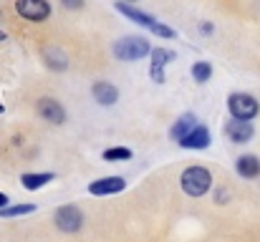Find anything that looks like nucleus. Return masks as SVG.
<instances>
[{"label": "nucleus", "instance_id": "nucleus-1", "mask_svg": "<svg viewBox=\"0 0 260 242\" xmlns=\"http://www.w3.org/2000/svg\"><path fill=\"white\" fill-rule=\"evenodd\" d=\"M179 182H182L184 194H189V197H202V194L210 189V184H212V174H210L205 166H187V169L182 171Z\"/></svg>", "mask_w": 260, "mask_h": 242}, {"label": "nucleus", "instance_id": "nucleus-2", "mask_svg": "<svg viewBox=\"0 0 260 242\" xmlns=\"http://www.w3.org/2000/svg\"><path fill=\"white\" fill-rule=\"evenodd\" d=\"M116 10H119L121 15H126L129 20H134L137 25H142V28H147V30H152V33L162 36V38H172L174 36L172 28H167V25H162L157 18H152V15H147V13H142V10L132 8L129 3H116Z\"/></svg>", "mask_w": 260, "mask_h": 242}, {"label": "nucleus", "instance_id": "nucleus-3", "mask_svg": "<svg viewBox=\"0 0 260 242\" xmlns=\"http://www.w3.org/2000/svg\"><path fill=\"white\" fill-rule=\"evenodd\" d=\"M228 109L233 114V119H240V121H250L255 119L260 111V103L250 96V93H233L228 98Z\"/></svg>", "mask_w": 260, "mask_h": 242}, {"label": "nucleus", "instance_id": "nucleus-4", "mask_svg": "<svg viewBox=\"0 0 260 242\" xmlns=\"http://www.w3.org/2000/svg\"><path fill=\"white\" fill-rule=\"evenodd\" d=\"M114 53L121 58V61H139L142 56H147L149 53V43L144 41V38H121L116 46H114Z\"/></svg>", "mask_w": 260, "mask_h": 242}, {"label": "nucleus", "instance_id": "nucleus-5", "mask_svg": "<svg viewBox=\"0 0 260 242\" xmlns=\"http://www.w3.org/2000/svg\"><path fill=\"white\" fill-rule=\"evenodd\" d=\"M15 10L18 15H23L25 20L41 23L51 15V5L46 0H15Z\"/></svg>", "mask_w": 260, "mask_h": 242}, {"label": "nucleus", "instance_id": "nucleus-6", "mask_svg": "<svg viewBox=\"0 0 260 242\" xmlns=\"http://www.w3.org/2000/svg\"><path fill=\"white\" fill-rule=\"evenodd\" d=\"M56 225H58V230H63V232H79L81 225H84V215H81L79 207L66 204V207H61V210L56 212Z\"/></svg>", "mask_w": 260, "mask_h": 242}, {"label": "nucleus", "instance_id": "nucleus-7", "mask_svg": "<svg viewBox=\"0 0 260 242\" xmlns=\"http://www.w3.org/2000/svg\"><path fill=\"white\" fill-rule=\"evenodd\" d=\"M174 61V53L167 48H154L152 51V66H149V76L154 83H165V66Z\"/></svg>", "mask_w": 260, "mask_h": 242}, {"label": "nucleus", "instance_id": "nucleus-8", "mask_svg": "<svg viewBox=\"0 0 260 242\" xmlns=\"http://www.w3.org/2000/svg\"><path fill=\"white\" fill-rule=\"evenodd\" d=\"M126 182L121 177H104V179H96L88 184V192L91 194H99V197H106V194H119L124 192Z\"/></svg>", "mask_w": 260, "mask_h": 242}, {"label": "nucleus", "instance_id": "nucleus-9", "mask_svg": "<svg viewBox=\"0 0 260 242\" xmlns=\"http://www.w3.org/2000/svg\"><path fill=\"white\" fill-rule=\"evenodd\" d=\"M225 134L230 136V142H235V144H245V142H250V136H253V124H250V121L233 119V121L225 126Z\"/></svg>", "mask_w": 260, "mask_h": 242}, {"label": "nucleus", "instance_id": "nucleus-10", "mask_svg": "<svg viewBox=\"0 0 260 242\" xmlns=\"http://www.w3.org/2000/svg\"><path fill=\"white\" fill-rule=\"evenodd\" d=\"M38 111H41V116H43L46 121H51V124H63V119H66L63 106H61L58 101H53V98H41V101H38Z\"/></svg>", "mask_w": 260, "mask_h": 242}, {"label": "nucleus", "instance_id": "nucleus-11", "mask_svg": "<svg viewBox=\"0 0 260 242\" xmlns=\"http://www.w3.org/2000/svg\"><path fill=\"white\" fill-rule=\"evenodd\" d=\"M179 144H182L184 149H207V144H210V131H207L205 126H194L189 134H184V136L179 139Z\"/></svg>", "mask_w": 260, "mask_h": 242}, {"label": "nucleus", "instance_id": "nucleus-12", "mask_svg": "<svg viewBox=\"0 0 260 242\" xmlns=\"http://www.w3.org/2000/svg\"><path fill=\"white\" fill-rule=\"evenodd\" d=\"M91 93H93V98H96L99 103H104V106H111V103H116V98H119V91H116L111 83H106V81L93 83Z\"/></svg>", "mask_w": 260, "mask_h": 242}, {"label": "nucleus", "instance_id": "nucleus-13", "mask_svg": "<svg viewBox=\"0 0 260 242\" xmlns=\"http://www.w3.org/2000/svg\"><path fill=\"white\" fill-rule=\"evenodd\" d=\"M238 174L245 177V179H255L260 174V159L253 157V154H245L238 159Z\"/></svg>", "mask_w": 260, "mask_h": 242}, {"label": "nucleus", "instance_id": "nucleus-14", "mask_svg": "<svg viewBox=\"0 0 260 242\" xmlns=\"http://www.w3.org/2000/svg\"><path fill=\"white\" fill-rule=\"evenodd\" d=\"M194 126H197V116H194V114H184V116L172 126V139L179 142V139H182L184 134H189Z\"/></svg>", "mask_w": 260, "mask_h": 242}, {"label": "nucleus", "instance_id": "nucleus-15", "mask_svg": "<svg viewBox=\"0 0 260 242\" xmlns=\"http://www.w3.org/2000/svg\"><path fill=\"white\" fill-rule=\"evenodd\" d=\"M51 179H53V174H48V171H43V174H23V177H20V182H23L25 189H41V187L48 184Z\"/></svg>", "mask_w": 260, "mask_h": 242}, {"label": "nucleus", "instance_id": "nucleus-16", "mask_svg": "<svg viewBox=\"0 0 260 242\" xmlns=\"http://www.w3.org/2000/svg\"><path fill=\"white\" fill-rule=\"evenodd\" d=\"M36 212V204H13V207H3L0 217H20V215H30Z\"/></svg>", "mask_w": 260, "mask_h": 242}, {"label": "nucleus", "instance_id": "nucleus-17", "mask_svg": "<svg viewBox=\"0 0 260 242\" xmlns=\"http://www.w3.org/2000/svg\"><path fill=\"white\" fill-rule=\"evenodd\" d=\"M192 76H194L197 83H205V81H210V76H212V66L207 61H197L192 66Z\"/></svg>", "mask_w": 260, "mask_h": 242}, {"label": "nucleus", "instance_id": "nucleus-18", "mask_svg": "<svg viewBox=\"0 0 260 242\" xmlns=\"http://www.w3.org/2000/svg\"><path fill=\"white\" fill-rule=\"evenodd\" d=\"M129 157H132V152L124 149V147H116V149H106L104 152V159L106 161H119V159H129Z\"/></svg>", "mask_w": 260, "mask_h": 242}, {"label": "nucleus", "instance_id": "nucleus-19", "mask_svg": "<svg viewBox=\"0 0 260 242\" xmlns=\"http://www.w3.org/2000/svg\"><path fill=\"white\" fill-rule=\"evenodd\" d=\"M63 5H66V8H81L84 0H63Z\"/></svg>", "mask_w": 260, "mask_h": 242}, {"label": "nucleus", "instance_id": "nucleus-20", "mask_svg": "<svg viewBox=\"0 0 260 242\" xmlns=\"http://www.w3.org/2000/svg\"><path fill=\"white\" fill-rule=\"evenodd\" d=\"M3 207H8V197L0 192V210H3Z\"/></svg>", "mask_w": 260, "mask_h": 242}, {"label": "nucleus", "instance_id": "nucleus-21", "mask_svg": "<svg viewBox=\"0 0 260 242\" xmlns=\"http://www.w3.org/2000/svg\"><path fill=\"white\" fill-rule=\"evenodd\" d=\"M0 41H5V33H3V30H0Z\"/></svg>", "mask_w": 260, "mask_h": 242}, {"label": "nucleus", "instance_id": "nucleus-22", "mask_svg": "<svg viewBox=\"0 0 260 242\" xmlns=\"http://www.w3.org/2000/svg\"><path fill=\"white\" fill-rule=\"evenodd\" d=\"M0 114H3V106H0Z\"/></svg>", "mask_w": 260, "mask_h": 242}]
</instances>
